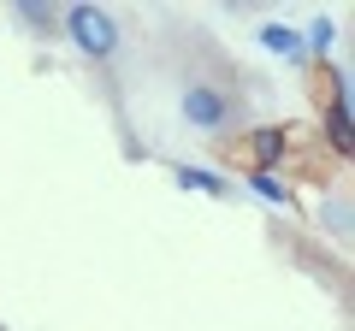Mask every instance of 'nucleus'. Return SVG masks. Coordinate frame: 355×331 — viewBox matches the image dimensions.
I'll use <instances>...</instances> for the list:
<instances>
[{"instance_id":"f257e3e1","label":"nucleus","mask_w":355,"mask_h":331,"mask_svg":"<svg viewBox=\"0 0 355 331\" xmlns=\"http://www.w3.org/2000/svg\"><path fill=\"white\" fill-rule=\"evenodd\" d=\"M60 30L83 48V60H113L119 42H125V30L107 6H60Z\"/></svg>"},{"instance_id":"f03ea898","label":"nucleus","mask_w":355,"mask_h":331,"mask_svg":"<svg viewBox=\"0 0 355 331\" xmlns=\"http://www.w3.org/2000/svg\"><path fill=\"white\" fill-rule=\"evenodd\" d=\"M178 113L190 118L202 136H225V130L237 125V101H231L225 89H214V83H190L184 101H178Z\"/></svg>"},{"instance_id":"7ed1b4c3","label":"nucleus","mask_w":355,"mask_h":331,"mask_svg":"<svg viewBox=\"0 0 355 331\" xmlns=\"http://www.w3.org/2000/svg\"><path fill=\"white\" fill-rule=\"evenodd\" d=\"M320 136H326V148L338 154V160H349L355 148V107H349V71H331V101L320 107Z\"/></svg>"},{"instance_id":"20e7f679","label":"nucleus","mask_w":355,"mask_h":331,"mask_svg":"<svg viewBox=\"0 0 355 331\" xmlns=\"http://www.w3.org/2000/svg\"><path fill=\"white\" fill-rule=\"evenodd\" d=\"M249 154H254L249 172H279L284 154H291V130H284V125H261V130H249Z\"/></svg>"},{"instance_id":"39448f33","label":"nucleus","mask_w":355,"mask_h":331,"mask_svg":"<svg viewBox=\"0 0 355 331\" xmlns=\"http://www.w3.org/2000/svg\"><path fill=\"white\" fill-rule=\"evenodd\" d=\"M261 48L272 53V60H291V65H302V60H308L302 30H291V24H261Z\"/></svg>"},{"instance_id":"423d86ee","label":"nucleus","mask_w":355,"mask_h":331,"mask_svg":"<svg viewBox=\"0 0 355 331\" xmlns=\"http://www.w3.org/2000/svg\"><path fill=\"white\" fill-rule=\"evenodd\" d=\"M172 178H178V190L214 195V202H225V195H231V184L219 178V172H207V166H184V160H178V166H172Z\"/></svg>"},{"instance_id":"0eeeda50","label":"nucleus","mask_w":355,"mask_h":331,"mask_svg":"<svg viewBox=\"0 0 355 331\" xmlns=\"http://www.w3.org/2000/svg\"><path fill=\"white\" fill-rule=\"evenodd\" d=\"M249 195L266 207H296V190H291L284 172H249Z\"/></svg>"},{"instance_id":"6e6552de","label":"nucleus","mask_w":355,"mask_h":331,"mask_svg":"<svg viewBox=\"0 0 355 331\" xmlns=\"http://www.w3.org/2000/svg\"><path fill=\"white\" fill-rule=\"evenodd\" d=\"M12 18L24 30H36V36H60V6H48V0H18Z\"/></svg>"},{"instance_id":"1a4fd4ad","label":"nucleus","mask_w":355,"mask_h":331,"mask_svg":"<svg viewBox=\"0 0 355 331\" xmlns=\"http://www.w3.org/2000/svg\"><path fill=\"white\" fill-rule=\"evenodd\" d=\"M331 18H308V30H302V48H308V60H326V48H331Z\"/></svg>"}]
</instances>
